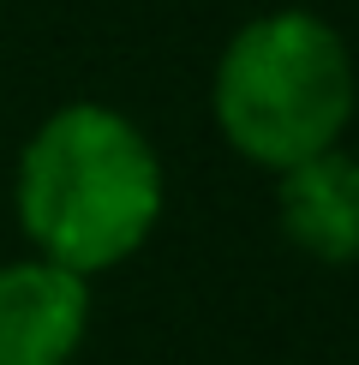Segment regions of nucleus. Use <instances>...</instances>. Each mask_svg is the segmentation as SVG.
<instances>
[{
    "instance_id": "obj_3",
    "label": "nucleus",
    "mask_w": 359,
    "mask_h": 365,
    "mask_svg": "<svg viewBox=\"0 0 359 365\" xmlns=\"http://www.w3.org/2000/svg\"><path fill=\"white\" fill-rule=\"evenodd\" d=\"M84 276L60 264L0 269V365H66L84 336Z\"/></svg>"
},
{
    "instance_id": "obj_2",
    "label": "nucleus",
    "mask_w": 359,
    "mask_h": 365,
    "mask_svg": "<svg viewBox=\"0 0 359 365\" xmlns=\"http://www.w3.org/2000/svg\"><path fill=\"white\" fill-rule=\"evenodd\" d=\"M216 114L251 162L299 168L335 150L353 114V66L341 36L311 12H269L222 54Z\"/></svg>"
},
{
    "instance_id": "obj_4",
    "label": "nucleus",
    "mask_w": 359,
    "mask_h": 365,
    "mask_svg": "<svg viewBox=\"0 0 359 365\" xmlns=\"http://www.w3.org/2000/svg\"><path fill=\"white\" fill-rule=\"evenodd\" d=\"M281 227L293 246H306L323 264L359 257V162L341 150L299 162L281 180Z\"/></svg>"
},
{
    "instance_id": "obj_1",
    "label": "nucleus",
    "mask_w": 359,
    "mask_h": 365,
    "mask_svg": "<svg viewBox=\"0 0 359 365\" xmlns=\"http://www.w3.org/2000/svg\"><path fill=\"white\" fill-rule=\"evenodd\" d=\"M162 210V168L132 120L108 108H60L30 138L19 168V216L42 264L72 276L120 264Z\"/></svg>"
}]
</instances>
